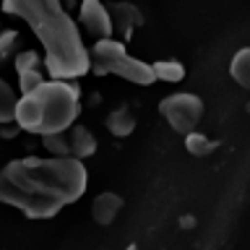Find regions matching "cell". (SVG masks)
Listing matches in <instances>:
<instances>
[{"label":"cell","instance_id":"cell-1","mask_svg":"<svg viewBox=\"0 0 250 250\" xmlns=\"http://www.w3.org/2000/svg\"><path fill=\"white\" fill-rule=\"evenodd\" d=\"M89 185L83 159L76 156H23L0 169V203L16 206L29 219H50L70 206Z\"/></svg>","mask_w":250,"mask_h":250},{"label":"cell","instance_id":"cell-2","mask_svg":"<svg viewBox=\"0 0 250 250\" xmlns=\"http://www.w3.org/2000/svg\"><path fill=\"white\" fill-rule=\"evenodd\" d=\"M3 11L31 26L44 47V65L52 78L68 81L91 70V55L60 0H3Z\"/></svg>","mask_w":250,"mask_h":250},{"label":"cell","instance_id":"cell-3","mask_svg":"<svg viewBox=\"0 0 250 250\" xmlns=\"http://www.w3.org/2000/svg\"><path fill=\"white\" fill-rule=\"evenodd\" d=\"M81 112V94L65 78H52L37 86L34 91L21 94L16 107V125L34 136L65 133L73 128Z\"/></svg>","mask_w":250,"mask_h":250},{"label":"cell","instance_id":"cell-4","mask_svg":"<svg viewBox=\"0 0 250 250\" xmlns=\"http://www.w3.org/2000/svg\"><path fill=\"white\" fill-rule=\"evenodd\" d=\"M89 55H91V70L97 76H120L136 86H151L156 81L154 65L133 58L120 39L112 37L97 39V44L89 50Z\"/></svg>","mask_w":250,"mask_h":250},{"label":"cell","instance_id":"cell-5","mask_svg":"<svg viewBox=\"0 0 250 250\" xmlns=\"http://www.w3.org/2000/svg\"><path fill=\"white\" fill-rule=\"evenodd\" d=\"M159 115L172 125V130L185 136V133L198 128V123L203 117V99L190 91L169 94V97H164L159 102Z\"/></svg>","mask_w":250,"mask_h":250},{"label":"cell","instance_id":"cell-6","mask_svg":"<svg viewBox=\"0 0 250 250\" xmlns=\"http://www.w3.org/2000/svg\"><path fill=\"white\" fill-rule=\"evenodd\" d=\"M78 21L83 23V29L89 31L91 37L104 39L112 37V16H109V8L102 5V0H81V8H78Z\"/></svg>","mask_w":250,"mask_h":250},{"label":"cell","instance_id":"cell-7","mask_svg":"<svg viewBox=\"0 0 250 250\" xmlns=\"http://www.w3.org/2000/svg\"><path fill=\"white\" fill-rule=\"evenodd\" d=\"M109 16H112V26L123 39H130L136 26L144 23V16L133 3H112L109 5Z\"/></svg>","mask_w":250,"mask_h":250},{"label":"cell","instance_id":"cell-8","mask_svg":"<svg viewBox=\"0 0 250 250\" xmlns=\"http://www.w3.org/2000/svg\"><path fill=\"white\" fill-rule=\"evenodd\" d=\"M120 211H123V198L117 193H99L97 198L91 201V219L99 227L112 224Z\"/></svg>","mask_w":250,"mask_h":250},{"label":"cell","instance_id":"cell-9","mask_svg":"<svg viewBox=\"0 0 250 250\" xmlns=\"http://www.w3.org/2000/svg\"><path fill=\"white\" fill-rule=\"evenodd\" d=\"M68 141H70V156H76V159H86V156H91L97 151V138L83 125H73Z\"/></svg>","mask_w":250,"mask_h":250},{"label":"cell","instance_id":"cell-10","mask_svg":"<svg viewBox=\"0 0 250 250\" xmlns=\"http://www.w3.org/2000/svg\"><path fill=\"white\" fill-rule=\"evenodd\" d=\"M104 125H107V130L112 133V136L125 138V136H130V133L136 130V117H133V112L128 107H117L107 115Z\"/></svg>","mask_w":250,"mask_h":250},{"label":"cell","instance_id":"cell-11","mask_svg":"<svg viewBox=\"0 0 250 250\" xmlns=\"http://www.w3.org/2000/svg\"><path fill=\"white\" fill-rule=\"evenodd\" d=\"M229 73L242 89H250V47H242V50L234 52L229 62Z\"/></svg>","mask_w":250,"mask_h":250},{"label":"cell","instance_id":"cell-12","mask_svg":"<svg viewBox=\"0 0 250 250\" xmlns=\"http://www.w3.org/2000/svg\"><path fill=\"white\" fill-rule=\"evenodd\" d=\"M16 107H19V97H16L13 86L0 78V125L16 123Z\"/></svg>","mask_w":250,"mask_h":250},{"label":"cell","instance_id":"cell-13","mask_svg":"<svg viewBox=\"0 0 250 250\" xmlns=\"http://www.w3.org/2000/svg\"><path fill=\"white\" fill-rule=\"evenodd\" d=\"M154 65V76L156 81H167V83H180L185 78V65L180 60H156Z\"/></svg>","mask_w":250,"mask_h":250},{"label":"cell","instance_id":"cell-14","mask_svg":"<svg viewBox=\"0 0 250 250\" xmlns=\"http://www.w3.org/2000/svg\"><path fill=\"white\" fill-rule=\"evenodd\" d=\"M216 146L219 144L214 138L203 136V133H198V130L185 133V148H188V154H193V156H208V154L216 151Z\"/></svg>","mask_w":250,"mask_h":250},{"label":"cell","instance_id":"cell-15","mask_svg":"<svg viewBox=\"0 0 250 250\" xmlns=\"http://www.w3.org/2000/svg\"><path fill=\"white\" fill-rule=\"evenodd\" d=\"M44 148L52 156H70V141L62 136V133H50V136H42Z\"/></svg>","mask_w":250,"mask_h":250},{"label":"cell","instance_id":"cell-16","mask_svg":"<svg viewBox=\"0 0 250 250\" xmlns=\"http://www.w3.org/2000/svg\"><path fill=\"white\" fill-rule=\"evenodd\" d=\"M42 65V60H39V55L34 50H23L13 58V68H16V76L19 73H26V70H34Z\"/></svg>","mask_w":250,"mask_h":250},{"label":"cell","instance_id":"cell-17","mask_svg":"<svg viewBox=\"0 0 250 250\" xmlns=\"http://www.w3.org/2000/svg\"><path fill=\"white\" fill-rule=\"evenodd\" d=\"M44 83V76H42V70L34 68V70H26V73H19V86H21V94H29V91H34L37 86H42Z\"/></svg>","mask_w":250,"mask_h":250},{"label":"cell","instance_id":"cell-18","mask_svg":"<svg viewBox=\"0 0 250 250\" xmlns=\"http://www.w3.org/2000/svg\"><path fill=\"white\" fill-rule=\"evenodd\" d=\"M16 42H19V34H16L13 29H8V31H0V65L11 58L13 50H16Z\"/></svg>","mask_w":250,"mask_h":250},{"label":"cell","instance_id":"cell-19","mask_svg":"<svg viewBox=\"0 0 250 250\" xmlns=\"http://www.w3.org/2000/svg\"><path fill=\"white\" fill-rule=\"evenodd\" d=\"M16 130H21V128H19V125H16V128H13V125H11V123H5V125H3V128H0V136H5V138H11V136H16Z\"/></svg>","mask_w":250,"mask_h":250},{"label":"cell","instance_id":"cell-20","mask_svg":"<svg viewBox=\"0 0 250 250\" xmlns=\"http://www.w3.org/2000/svg\"><path fill=\"white\" fill-rule=\"evenodd\" d=\"M125 250H138V245H128V248H125Z\"/></svg>","mask_w":250,"mask_h":250}]
</instances>
